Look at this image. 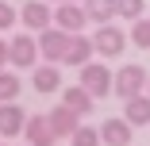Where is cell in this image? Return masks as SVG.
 <instances>
[{
  "instance_id": "cell-26",
  "label": "cell",
  "mask_w": 150,
  "mask_h": 146,
  "mask_svg": "<svg viewBox=\"0 0 150 146\" xmlns=\"http://www.w3.org/2000/svg\"><path fill=\"white\" fill-rule=\"evenodd\" d=\"M27 146H31V142H27Z\"/></svg>"
},
{
  "instance_id": "cell-7",
  "label": "cell",
  "mask_w": 150,
  "mask_h": 146,
  "mask_svg": "<svg viewBox=\"0 0 150 146\" xmlns=\"http://www.w3.org/2000/svg\"><path fill=\"white\" fill-rule=\"evenodd\" d=\"M54 27H62V31H69V35H81L85 27H88L85 4H58L54 8Z\"/></svg>"
},
{
  "instance_id": "cell-6",
  "label": "cell",
  "mask_w": 150,
  "mask_h": 146,
  "mask_svg": "<svg viewBox=\"0 0 150 146\" xmlns=\"http://www.w3.org/2000/svg\"><path fill=\"white\" fill-rule=\"evenodd\" d=\"M8 42H12V66H16V69H35V62L42 58L39 39H31V31H23V35L8 39Z\"/></svg>"
},
{
  "instance_id": "cell-19",
  "label": "cell",
  "mask_w": 150,
  "mask_h": 146,
  "mask_svg": "<svg viewBox=\"0 0 150 146\" xmlns=\"http://www.w3.org/2000/svg\"><path fill=\"white\" fill-rule=\"evenodd\" d=\"M69 142H73V146H104V138H100V127H85V123L77 127V135H73Z\"/></svg>"
},
{
  "instance_id": "cell-10",
  "label": "cell",
  "mask_w": 150,
  "mask_h": 146,
  "mask_svg": "<svg viewBox=\"0 0 150 146\" xmlns=\"http://www.w3.org/2000/svg\"><path fill=\"white\" fill-rule=\"evenodd\" d=\"M27 127V111L12 100V104H0V138H8V135H23Z\"/></svg>"
},
{
  "instance_id": "cell-17",
  "label": "cell",
  "mask_w": 150,
  "mask_h": 146,
  "mask_svg": "<svg viewBox=\"0 0 150 146\" xmlns=\"http://www.w3.org/2000/svg\"><path fill=\"white\" fill-rule=\"evenodd\" d=\"M19 89H23V81L16 73H4V69H0V104H12L19 96Z\"/></svg>"
},
{
  "instance_id": "cell-12",
  "label": "cell",
  "mask_w": 150,
  "mask_h": 146,
  "mask_svg": "<svg viewBox=\"0 0 150 146\" xmlns=\"http://www.w3.org/2000/svg\"><path fill=\"white\" fill-rule=\"evenodd\" d=\"M50 123H54V131H58V138H73L77 135V127H81V115L73 111V108H66V104H58V108H50Z\"/></svg>"
},
{
  "instance_id": "cell-22",
  "label": "cell",
  "mask_w": 150,
  "mask_h": 146,
  "mask_svg": "<svg viewBox=\"0 0 150 146\" xmlns=\"http://www.w3.org/2000/svg\"><path fill=\"white\" fill-rule=\"evenodd\" d=\"M12 66V42H0V69Z\"/></svg>"
},
{
  "instance_id": "cell-9",
  "label": "cell",
  "mask_w": 150,
  "mask_h": 146,
  "mask_svg": "<svg viewBox=\"0 0 150 146\" xmlns=\"http://www.w3.org/2000/svg\"><path fill=\"white\" fill-rule=\"evenodd\" d=\"M135 127L127 123V119H119V115H112V119H104L100 123V138H104V146H131V135Z\"/></svg>"
},
{
  "instance_id": "cell-16",
  "label": "cell",
  "mask_w": 150,
  "mask_h": 146,
  "mask_svg": "<svg viewBox=\"0 0 150 146\" xmlns=\"http://www.w3.org/2000/svg\"><path fill=\"white\" fill-rule=\"evenodd\" d=\"M81 4H85L88 19H93L96 27H104V23H112V19L119 16V8H115V0H81Z\"/></svg>"
},
{
  "instance_id": "cell-23",
  "label": "cell",
  "mask_w": 150,
  "mask_h": 146,
  "mask_svg": "<svg viewBox=\"0 0 150 146\" xmlns=\"http://www.w3.org/2000/svg\"><path fill=\"white\" fill-rule=\"evenodd\" d=\"M54 4H77V0H54Z\"/></svg>"
},
{
  "instance_id": "cell-18",
  "label": "cell",
  "mask_w": 150,
  "mask_h": 146,
  "mask_svg": "<svg viewBox=\"0 0 150 146\" xmlns=\"http://www.w3.org/2000/svg\"><path fill=\"white\" fill-rule=\"evenodd\" d=\"M115 8H119V16L127 23H139L142 12H146V0H115Z\"/></svg>"
},
{
  "instance_id": "cell-11",
  "label": "cell",
  "mask_w": 150,
  "mask_h": 146,
  "mask_svg": "<svg viewBox=\"0 0 150 146\" xmlns=\"http://www.w3.org/2000/svg\"><path fill=\"white\" fill-rule=\"evenodd\" d=\"M31 85H35V92L50 96V92H58V89H62V73H58V66H54V62L35 66V69H31Z\"/></svg>"
},
{
  "instance_id": "cell-5",
  "label": "cell",
  "mask_w": 150,
  "mask_h": 146,
  "mask_svg": "<svg viewBox=\"0 0 150 146\" xmlns=\"http://www.w3.org/2000/svg\"><path fill=\"white\" fill-rule=\"evenodd\" d=\"M19 23L31 35H42L46 27H54V12L46 8V0H27V4L19 8Z\"/></svg>"
},
{
  "instance_id": "cell-14",
  "label": "cell",
  "mask_w": 150,
  "mask_h": 146,
  "mask_svg": "<svg viewBox=\"0 0 150 146\" xmlns=\"http://www.w3.org/2000/svg\"><path fill=\"white\" fill-rule=\"evenodd\" d=\"M123 119H127L131 127H146V123H150V92L123 100Z\"/></svg>"
},
{
  "instance_id": "cell-13",
  "label": "cell",
  "mask_w": 150,
  "mask_h": 146,
  "mask_svg": "<svg viewBox=\"0 0 150 146\" xmlns=\"http://www.w3.org/2000/svg\"><path fill=\"white\" fill-rule=\"evenodd\" d=\"M93 50H96V42L93 39H85V35H73L69 39V50H66V62L62 66H88V62H93Z\"/></svg>"
},
{
  "instance_id": "cell-24",
  "label": "cell",
  "mask_w": 150,
  "mask_h": 146,
  "mask_svg": "<svg viewBox=\"0 0 150 146\" xmlns=\"http://www.w3.org/2000/svg\"><path fill=\"white\" fill-rule=\"evenodd\" d=\"M146 92H150V85H146Z\"/></svg>"
},
{
  "instance_id": "cell-3",
  "label": "cell",
  "mask_w": 150,
  "mask_h": 146,
  "mask_svg": "<svg viewBox=\"0 0 150 146\" xmlns=\"http://www.w3.org/2000/svg\"><path fill=\"white\" fill-rule=\"evenodd\" d=\"M39 39V50H42V58H46V62H66V50H69V31H62V27H46V31L42 35H35Z\"/></svg>"
},
{
  "instance_id": "cell-4",
  "label": "cell",
  "mask_w": 150,
  "mask_h": 146,
  "mask_svg": "<svg viewBox=\"0 0 150 146\" xmlns=\"http://www.w3.org/2000/svg\"><path fill=\"white\" fill-rule=\"evenodd\" d=\"M93 42H96V54H100V58H119V54H123V46L131 42V35H123L115 23H104V27H96Z\"/></svg>"
},
{
  "instance_id": "cell-1",
  "label": "cell",
  "mask_w": 150,
  "mask_h": 146,
  "mask_svg": "<svg viewBox=\"0 0 150 146\" xmlns=\"http://www.w3.org/2000/svg\"><path fill=\"white\" fill-rule=\"evenodd\" d=\"M81 89H88L96 100H104V96H112V89H115V73L104 66V62H88V66H81Z\"/></svg>"
},
{
  "instance_id": "cell-25",
  "label": "cell",
  "mask_w": 150,
  "mask_h": 146,
  "mask_svg": "<svg viewBox=\"0 0 150 146\" xmlns=\"http://www.w3.org/2000/svg\"><path fill=\"white\" fill-rule=\"evenodd\" d=\"M0 146H4V142H0Z\"/></svg>"
},
{
  "instance_id": "cell-8",
  "label": "cell",
  "mask_w": 150,
  "mask_h": 146,
  "mask_svg": "<svg viewBox=\"0 0 150 146\" xmlns=\"http://www.w3.org/2000/svg\"><path fill=\"white\" fill-rule=\"evenodd\" d=\"M23 138L31 142V146H54L58 142V131L50 123V115H31L27 127H23Z\"/></svg>"
},
{
  "instance_id": "cell-20",
  "label": "cell",
  "mask_w": 150,
  "mask_h": 146,
  "mask_svg": "<svg viewBox=\"0 0 150 146\" xmlns=\"http://www.w3.org/2000/svg\"><path fill=\"white\" fill-rule=\"evenodd\" d=\"M131 46H139V50H150V19H139V23H131Z\"/></svg>"
},
{
  "instance_id": "cell-2",
  "label": "cell",
  "mask_w": 150,
  "mask_h": 146,
  "mask_svg": "<svg viewBox=\"0 0 150 146\" xmlns=\"http://www.w3.org/2000/svg\"><path fill=\"white\" fill-rule=\"evenodd\" d=\"M146 85H150V73L142 66H123V69L115 73V89L112 92L119 100H131V96H142L146 92Z\"/></svg>"
},
{
  "instance_id": "cell-15",
  "label": "cell",
  "mask_w": 150,
  "mask_h": 146,
  "mask_svg": "<svg viewBox=\"0 0 150 146\" xmlns=\"http://www.w3.org/2000/svg\"><path fill=\"white\" fill-rule=\"evenodd\" d=\"M93 100H96V96L88 92V89H81V85H73V89H62V104H66V108H73L77 115H88V111H93V108H96Z\"/></svg>"
},
{
  "instance_id": "cell-21",
  "label": "cell",
  "mask_w": 150,
  "mask_h": 146,
  "mask_svg": "<svg viewBox=\"0 0 150 146\" xmlns=\"http://www.w3.org/2000/svg\"><path fill=\"white\" fill-rule=\"evenodd\" d=\"M16 19H19V12L8 4V0H0V35H4V31H12V27H16Z\"/></svg>"
}]
</instances>
